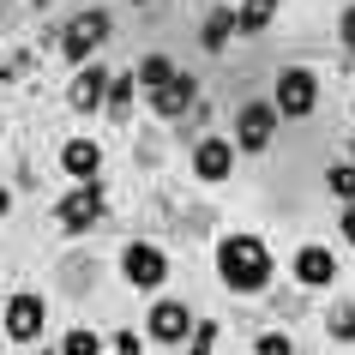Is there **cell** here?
<instances>
[{"mask_svg":"<svg viewBox=\"0 0 355 355\" xmlns=\"http://www.w3.org/2000/svg\"><path fill=\"white\" fill-rule=\"evenodd\" d=\"M337 42H343V49L355 55V0L343 6V19H337Z\"/></svg>","mask_w":355,"mask_h":355,"instance_id":"28","label":"cell"},{"mask_svg":"<svg viewBox=\"0 0 355 355\" xmlns=\"http://www.w3.org/2000/svg\"><path fill=\"white\" fill-rule=\"evenodd\" d=\"M60 175L67 181H96L103 175V145L96 139H67L60 145Z\"/></svg>","mask_w":355,"mask_h":355,"instance_id":"15","label":"cell"},{"mask_svg":"<svg viewBox=\"0 0 355 355\" xmlns=\"http://www.w3.org/2000/svg\"><path fill=\"white\" fill-rule=\"evenodd\" d=\"M103 217H109V187H103V181H73V187L55 199L60 235H91Z\"/></svg>","mask_w":355,"mask_h":355,"instance_id":"3","label":"cell"},{"mask_svg":"<svg viewBox=\"0 0 355 355\" xmlns=\"http://www.w3.org/2000/svg\"><path fill=\"white\" fill-rule=\"evenodd\" d=\"M132 73H139V91H157V85H168V78L181 73V67H175L168 55H145L139 67H132Z\"/></svg>","mask_w":355,"mask_h":355,"instance_id":"20","label":"cell"},{"mask_svg":"<svg viewBox=\"0 0 355 355\" xmlns=\"http://www.w3.org/2000/svg\"><path fill=\"white\" fill-rule=\"evenodd\" d=\"M24 6H31V12H42V6H49V0H24Z\"/></svg>","mask_w":355,"mask_h":355,"instance_id":"32","label":"cell"},{"mask_svg":"<svg viewBox=\"0 0 355 355\" xmlns=\"http://www.w3.org/2000/svg\"><path fill=\"white\" fill-rule=\"evenodd\" d=\"M337 235H343V247H355V205H343V217H337Z\"/></svg>","mask_w":355,"mask_h":355,"instance_id":"29","label":"cell"},{"mask_svg":"<svg viewBox=\"0 0 355 355\" xmlns=\"http://www.w3.org/2000/svg\"><path fill=\"white\" fill-rule=\"evenodd\" d=\"M12 187H19V193H31V187H37V168H31V163H19V168H12Z\"/></svg>","mask_w":355,"mask_h":355,"instance_id":"30","label":"cell"},{"mask_svg":"<svg viewBox=\"0 0 355 355\" xmlns=\"http://www.w3.org/2000/svg\"><path fill=\"white\" fill-rule=\"evenodd\" d=\"M217 283H223L235 301L265 295V289L277 283V259H271V247H265L253 229H229V235H217Z\"/></svg>","mask_w":355,"mask_h":355,"instance_id":"1","label":"cell"},{"mask_svg":"<svg viewBox=\"0 0 355 355\" xmlns=\"http://www.w3.org/2000/svg\"><path fill=\"white\" fill-rule=\"evenodd\" d=\"M235 37H241V31H235V6L211 0V6H205V19H199V49H205V55H223Z\"/></svg>","mask_w":355,"mask_h":355,"instance_id":"14","label":"cell"},{"mask_svg":"<svg viewBox=\"0 0 355 355\" xmlns=\"http://www.w3.org/2000/svg\"><path fill=\"white\" fill-rule=\"evenodd\" d=\"M109 355H145V331H114Z\"/></svg>","mask_w":355,"mask_h":355,"instance_id":"27","label":"cell"},{"mask_svg":"<svg viewBox=\"0 0 355 355\" xmlns=\"http://www.w3.org/2000/svg\"><path fill=\"white\" fill-rule=\"evenodd\" d=\"M114 271L127 277V289H139V295H163L168 283V253L157 241H127L121 247V259H114Z\"/></svg>","mask_w":355,"mask_h":355,"instance_id":"6","label":"cell"},{"mask_svg":"<svg viewBox=\"0 0 355 355\" xmlns=\"http://www.w3.org/2000/svg\"><path fill=\"white\" fill-rule=\"evenodd\" d=\"M6 211H12V187H0V217H6Z\"/></svg>","mask_w":355,"mask_h":355,"instance_id":"31","label":"cell"},{"mask_svg":"<svg viewBox=\"0 0 355 355\" xmlns=\"http://www.w3.org/2000/svg\"><path fill=\"white\" fill-rule=\"evenodd\" d=\"M253 355H295V343H289V331H259L253 337Z\"/></svg>","mask_w":355,"mask_h":355,"instance_id":"26","label":"cell"},{"mask_svg":"<svg viewBox=\"0 0 355 355\" xmlns=\"http://www.w3.org/2000/svg\"><path fill=\"white\" fill-rule=\"evenodd\" d=\"M325 337H331V343H355V301L349 295L325 307Z\"/></svg>","mask_w":355,"mask_h":355,"instance_id":"19","label":"cell"},{"mask_svg":"<svg viewBox=\"0 0 355 355\" xmlns=\"http://www.w3.org/2000/svg\"><path fill=\"white\" fill-rule=\"evenodd\" d=\"M211 229H217V211H205V205H187V211H181V229H175V235H193V241H205Z\"/></svg>","mask_w":355,"mask_h":355,"instance_id":"23","label":"cell"},{"mask_svg":"<svg viewBox=\"0 0 355 355\" xmlns=\"http://www.w3.org/2000/svg\"><path fill=\"white\" fill-rule=\"evenodd\" d=\"M109 67H96V60H85L73 73V85H67V109L73 114H103V103H109Z\"/></svg>","mask_w":355,"mask_h":355,"instance_id":"12","label":"cell"},{"mask_svg":"<svg viewBox=\"0 0 355 355\" xmlns=\"http://www.w3.org/2000/svg\"><path fill=\"white\" fill-rule=\"evenodd\" d=\"M325 193H331L337 205H355V163H349V157L325 168Z\"/></svg>","mask_w":355,"mask_h":355,"instance_id":"21","label":"cell"},{"mask_svg":"<svg viewBox=\"0 0 355 355\" xmlns=\"http://www.w3.org/2000/svg\"><path fill=\"white\" fill-rule=\"evenodd\" d=\"M163 157H168V132L157 127V132H139V145H132V163L145 168V175H157L163 168Z\"/></svg>","mask_w":355,"mask_h":355,"instance_id":"18","label":"cell"},{"mask_svg":"<svg viewBox=\"0 0 355 355\" xmlns=\"http://www.w3.org/2000/svg\"><path fill=\"white\" fill-rule=\"evenodd\" d=\"M349 114H355V103H349Z\"/></svg>","mask_w":355,"mask_h":355,"instance_id":"38","label":"cell"},{"mask_svg":"<svg viewBox=\"0 0 355 355\" xmlns=\"http://www.w3.org/2000/svg\"><path fill=\"white\" fill-rule=\"evenodd\" d=\"M109 37H114V19L103 12V6H85V12H73V19L55 31V49H60V60L78 73V67H85V60H91Z\"/></svg>","mask_w":355,"mask_h":355,"instance_id":"2","label":"cell"},{"mask_svg":"<svg viewBox=\"0 0 355 355\" xmlns=\"http://www.w3.org/2000/svg\"><path fill=\"white\" fill-rule=\"evenodd\" d=\"M0 301H6V283H0Z\"/></svg>","mask_w":355,"mask_h":355,"instance_id":"35","label":"cell"},{"mask_svg":"<svg viewBox=\"0 0 355 355\" xmlns=\"http://www.w3.org/2000/svg\"><path fill=\"white\" fill-rule=\"evenodd\" d=\"M145 103H150V114H157V127H175V121H187L199 103H205V85L181 67V73L168 78V85H157V91H145Z\"/></svg>","mask_w":355,"mask_h":355,"instance_id":"8","label":"cell"},{"mask_svg":"<svg viewBox=\"0 0 355 355\" xmlns=\"http://www.w3.org/2000/svg\"><path fill=\"white\" fill-rule=\"evenodd\" d=\"M85 6H103V0H85Z\"/></svg>","mask_w":355,"mask_h":355,"instance_id":"36","label":"cell"},{"mask_svg":"<svg viewBox=\"0 0 355 355\" xmlns=\"http://www.w3.org/2000/svg\"><path fill=\"white\" fill-rule=\"evenodd\" d=\"M271 103H277V114L283 121H307V114L319 109V73L313 67H277L271 73Z\"/></svg>","mask_w":355,"mask_h":355,"instance_id":"5","label":"cell"},{"mask_svg":"<svg viewBox=\"0 0 355 355\" xmlns=\"http://www.w3.org/2000/svg\"><path fill=\"white\" fill-rule=\"evenodd\" d=\"M235 139L229 132H205L199 145H193V181H205V187H217V181H229L235 175Z\"/></svg>","mask_w":355,"mask_h":355,"instance_id":"10","label":"cell"},{"mask_svg":"<svg viewBox=\"0 0 355 355\" xmlns=\"http://www.w3.org/2000/svg\"><path fill=\"white\" fill-rule=\"evenodd\" d=\"M42 325H49V301L37 289H19V295L0 301V331H6V343H37Z\"/></svg>","mask_w":355,"mask_h":355,"instance_id":"9","label":"cell"},{"mask_svg":"<svg viewBox=\"0 0 355 355\" xmlns=\"http://www.w3.org/2000/svg\"><path fill=\"white\" fill-rule=\"evenodd\" d=\"M132 6H150V0H132Z\"/></svg>","mask_w":355,"mask_h":355,"instance_id":"34","label":"cell"},{"mask_svg":"<svg viewBox=\"0 0 355 355\" xmlns=\"http://www.w3.org/2000/svg\"><path fill=\"white\" fill-rule=\"evenodd\" d=\"M96 277H103V259L96 253H67V259L55 265V283H60V295H73V301H85L96 289Z\"/></svg>","mask_w":355,"mask_h":355,"instance_id":"13","label":"cell"},{"mask_svg":"<svg viewBox=\"0 0 355 355\" xmlns=\"http://www.w3.org/2000/svg\"><path fill=\"white\" fill-rule=\"evenodd\" d=\"M217 331H223V325H217V319H193L187 355H211V349H217Z\"/></svg>","mask_w":355,"mask_h":355,"instance_id":"25","label":"cell"},{"mask_svg":"<svg viewBox=\"0 0 355 355\" xmlns=\"http://www.w3.org/2000/svg\"><path fill=\"white\" fill-rule=\"evenodd\" d=\"M193 337V307L181 295H157L145 307V343H157V349H187Z\"/></svg>","mask_w":355,"mask_h":355,"instance_id":"7","label":"cell"},{"mask_svg":"<svg viewBox=\"0 0 355 355\" xmlns=\"http://www.w3.org/2000/svg\"><path fill=\"white\" fill-rule=\"evenodd\" d=\"M265 301H271L283 319H301V313H307V289H301V283H295V289H277V283H271V289H265Z\"/></svg>","mask_w":355,"mask_h":355,"instance_id":"22","label":"cell"},{"mask_svg":"<svg viewBox=\"0 0 355 355\" xmlns=\"http://www.w3.org/2000/svg\"><path fill=\"white\" fill-rule=\"evenodd\" d=\"M277 103H271V96H241V109H235V132H229V139H235V150H241V157H265V150L277 145Z\"/></svg>","mask_w":355,"mask_h":355,"instance_id":"4","label":"cell"},{"mask_svg":"<svg viewBox=\"0 0 355 355\" xmlns=\"http://www.w3.org/2000/svg\"><path fill=\"white\" fill-rule=\"evenodd\" d=\"M0 132H6V127H0Z\"/></svg>","mask_w":355,"mask_h":355,"instance_id":"39","label":"cell"},{"mask_svg":"<svg viewBox=\"0 0 355 355\" xmlns=\"http://www.w3.org/2000/svg\"><path fill=\"white\" fill-rule=\"evenodd\" d=\"M60 355H103V337L91 325H73V331L60 337Z\"/></svg>","mask_w":355,"mask_h":355,"instance_id":"24","label":"cell"},{"mask_svg":"<svg viewBox=\"0 0 355 355\" xmlns=\"http://www.w3.org/2000/svg\"><path fill=\"white\" fill-rule=\"evenodd\" d=\"M289 271H295V283L313 295V289H331L337 283V253L325 241H301L295 247V259H289Z\"/></svg>","mask_w":355,"mask_h":355,"instance_id":"11","label":"cell"},{"mask_svg":"<svg viewBox=\"0 0 355 355\" xmlns=\"http://www.w3.org/2000/svg\"><path fill=\"white\" fill-rule=\"evenodd\" d=\"M139 96H145V91H139V73L127 67V73H114V78H109V103H103V114H109L114 127H127V121H132V103H139Z\"/></svg>","mask_w":355,"mask_h":355,"instance_id":"16","label":"cell"},{"mask_svg":"<svg viewBox=\"0 0 355 355\" xmlns=\"http://www.w3.org/2000/svg\"><path fill=\"white\" fill-rule=\"evenodd\" d=\"M277 6L283 0H241V6H235V31H241L247 42H259L265 31L277 24Z\"/></svg>","mask_w":355,"mask_h":355,"instance_id":"17","label":"cell"},{"mask_svg":"<svg viewBox=\"0 0 355 355\" xmlns=\"http://www.w3.org/2000/svg\"><path fill=\"white\" fill-rule=\"evenodd\" d=\"M42 355H60V349H42Z\"/></svg>","mask_w":355,"mask_h":355,"instance_id":"37","label":"cell"},{"mask_svg":"<svg viewBox=\"0 0 355 355\" xmlns=\"http://www.w3.org/2000/svg\"><path fill=\"white\" fill-rule=\"evenodd\" d=\"M349 163H355V132H349Z\"/></svg>","mask_w":355,"mask_h":355,"instance_id":"33","label":"cell"}]
</instances>
